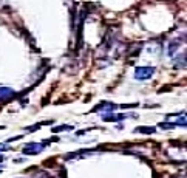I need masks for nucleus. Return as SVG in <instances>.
<instances>
[{
    "mask_svg": "<svg viewBox=\"0 0 187 178\" xmlns=\"http://www.w3.org/2000/svg\"><path fill=\"white\" fill-rule=\"evenodd\" d=\"M153 73H155L153 67H138L135 70V78L138 81H145V79H150Z\"/></svg>",
    "mask_w": 187,
    "mask_h": 178,
    "instance_id": "1",
    "label": "nucleus"
},
{
    "mask_svg": "<svg viewBox=\"0 0 187 178\" xmlns=\"http://www.w3.org/2000/svg\"><path fill=\"white\" fill-rule=\"evenodd\" d=\"M43 147H45V144H39V143H30L26 144L23 147V153L26 155H34V153H39L43 150Z\"/></svg>",
    "mask_w": 187,
    "mask_h": 178,
    "instance_id": "2",
    "label": "nucleus"
},
{
    "mask_svg": "<svg viewBox=\"0 0 187 178\" xmlns=\"http://www.w3.org/2000/svg\"><path fill=\"white\" fill-rule=\"evenodd\" d=\"M14 96V91L11 88H6V87H0V101H5L8 98H13Z\"/></svg>",
    "mask_w": 187,
    "mask_h": 178,
    "instance_id": "3",
    "label": "nucleus"
},
{
    "mask_svg": "<svg viewBox=\"0 0 187 178\" xmlns=\"http://www.w3.org/2000/svg\"><path fill=\"white\" fill-rule=\"evenodd\" d=\"M127 116L130 115H110V113H107V115L102 116L104 121H121V119H125Z\"/></svg>",
    "mask_w": 187,
    "mask_h": 178,
    "instance_id": "4",
    "label": "nucleus"
},
{
    "mask_svg": "<svg viewBox=\"0 0 187 178\" xmlns=\"http://www.w3.org/2000/svg\"><path fill=\"white\" fill-rule=\"evenodd\" d=\"M114 109H116V105H114V104H108V102H104L102 105H97L95 110H96V112H102V110H107V112H113Z\"/></svg>",
    "mask_w": 187,
    "mask_h": 178,
    "instance_id": "5",
    "label": "nucleus"
},
{
    "mask_svg": "<svg viewBox=\"0 0 187 178\" xmlns=\"http://www.w3.org/2000/svg\"><path fill=\"white\" fill-rule=\"evenodd\" d=\"M138 132H141V133H155V129L153 127H139Z\"/></svg>",
    "mask_w": 187,
    "mask_h": 178,
    "instance_id": "6",
    "label": "nucleus"
},
{
    "mask_svg": "<svg viewBox=\"0 0 187 178\" xmlns=\"http://www.w3.org/2000/svg\"><path fill=\"white\" fill-rule=\"evenodd\" d=\"M70 126H59V127H54L53 132H65V130H70Z\"/></svg>",
    "mask_w": 187,
    "mask_h": 178,
    "instance_id": "7",
    "label": "nucleus"
},
{
    "mask_svg": "<svg viewBox=\"0 0 187 178\" xmlns=\"http://www.w3.org/2000/svg\"><path fill=\"white\" fill-rule=\"evenodd\" d=\"M176 124H178V126H186V116H181Z\"/></svg>",
    "mask_w": 187,
    "mask_h": 178,
    "instance_id": "8",
    "label": "nucleus"
},
{
    "mask_svg": "<svg viewBox=\"0 0 187 178\" xmlns=\"http://www.w3.org/2000/svg\"><path fill=\"white\" fill-rule=\"evenodd\" d=\"M5 149H8V146L6 144H0V150H5Z\"/></svg>",
    "mask_w": 187,
    "mask_h": 178,
    "instance_id": "9",
    "label": "nucleus"
},
{
    "mask_svg": "<svg viewBox=\"0 0 187 178\" xmlns=\"http://www.w3.org/2000/svg\"><path fill=\"white\" fill-rule=\"evenodd\" d=\"M0 161H3V156L2 155H0Z\"/></svg>",
    "mask_w": 187,
    "mask_h": 178,
    "instance_id": "10",
    "label": "nucleus"
}]
</instances>
